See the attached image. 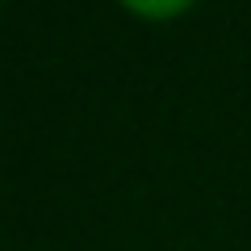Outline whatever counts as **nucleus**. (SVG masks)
Instances as JSON below:
<instances>
[{
  "mask_svg": "<svg viewBox=\"0 0 251 251\" xmlns=\"http://www.w3.org/2000/svg\"><path fill=\"white\" fill-rule=\"evenodd\" d=\"M134 17H147V21H168V17H180V13L193 4V0H117Z\"/></svg>",
  "mask_w": 251,
  "mask_h": 251,
  "instance_id": "f257e3e1",
  "label": "nucleus"
}]
</instances>
